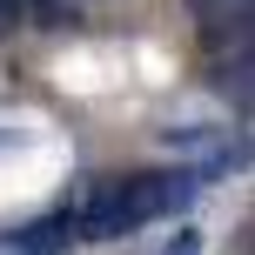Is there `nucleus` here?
Returning a JSON list of instances; mask_svg holds the SVG:
<instances>
[{"mask_svg": "<svg viewBox=\"0 0 255 255\" xmlns=\"http://www.w3.org/2000/svg\"><path fill=\"white\" fill-rule=\"evenodd\" d=\"M74 242H81V215H74V202L47 208V215H34V222L0 229V255H67Z\"/></svg>", "mask_w": 255, "mask_h": 255, "instance_id": "f03ea898", "label": "nucleus"}, {"mask_svg": "<svg viewBox=\"0 0 255 255\" xmlns=\"http://www.w3.org/2000/svg\"><path fill=\"white\" fill-rule=\"evenodd\" d=\"M20 13H27V0H0V34H7V27L20 20Z\"/></svg>", "mask_w": 255, "mask_h": 255, "instance_id": "39448f33", "label": "nucleus"}, {"mask_svg": "<svg viewBox=\"0 0 255 255\" xmlns=\"http://www.w3.org/2000/svg\"><path fill=\"white\" fill-rule=\"evenodd\" d=\"M195 195H202V181L188 168H128V175H108L74 202L81 242H121V235L148 229V222L181 215Z\"/></svg>", "mask_w": 255, "mask_h": 255, "instance_id": "f257e3e1", "label": "nucleus"}, {"mask_svg": "<svg viewBox=\"0 0 255 255\" xmlns=\"http://www.w3.org/2000/svg\"><path fill=\"white\" fill-rule=\"evenodd\" d=\"M27 7H34L40 27H81V7H74V0H27Z\"/></svg>", "mask_w": 255, "mask_h": 255, "instance_id": "7ed1b4c3", "label": "nucleus"}, {"mask_svg": "<svg viewBox=\"0 0 255 255\" xmlns=\"http://www.w3.org/2000/svg\"><path fill=\"white\" fill-rule=\"evenodd\" d=\"M161 255H202V229H175Z\"/></svg>", "mask_w": 255, "mask_h": 255, "instance_id": "20e7f679", "label": "nucleus"}]
</instances>
